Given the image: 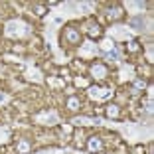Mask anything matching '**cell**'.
I'll list each match as a JSON object with an SVG mask.
<instances>
[{"label": "cell", "instance_id": "1", "mask_svg": "<svg viewBox=\"0 0 154 154\" xmlns=\"http://www.w3.org/2000/svg\"><path fill=\"white\" fill-rule=\"evenodd\" d=\"M87 150H89L91 154H101L103 152V138H101V136H89V138H87Z\"/></svg>", "mask_w": 154, "mask_h": 154}, {"label": "cell", "instance_id": "2", "mask_svg": "<svg viewBox=\"0 0 154 154\" xmlns=\"http://www.w3.org/2000/svg\"><path fill=\"white\" fill-rule=\"evenodd\" d=\"M63 38H65V42L67 44H79L81 42V32H79V28H75V26H67L65 28V32H63Z\"/></svg>", "mask_w": 154, "mask_h": 154}, {"label": "cell", "instance_id": "3", "mask_svg": "<svg viewBox=\"0 0 154 154\" xmlns=\"http://www.w3.org/2000/svg\"><path fill=\"white\" fill-rule=\"evenodd\" d=\"M91 75L95 77V79H105V77L109 75V69L103 63H93L91 65Z\"/></svg>", "mask_w": 154, "mask_h": 154}, {"label": "cell", "instance_id": "4", "mask_svg": "<svg viewBox=\"0 0 154 154\" xmlns=\"http://www.w3.org/2000/svg\"><path fill=\"white\" fill-rule=\"evenodd\" d=\"M122 16H125V12H122V6H119V4L109 6V10H107V18H109L111 22H117V20H121Z\"/></svg>", "mask_w": 154, "mask_h": 154}, {"label": "cell", "instance_id": "5", "mask_svg": "<svg viewBox=\"0 0 154 154\" xmlns=\"http://www.w3.org/2000/svg\"><path fill=\"white\" fill-rule=\"evenodd\" d=\"M65 107H67L71 113H75V111L81 109V99H79V97H75V95H69V97H67V103H65Z\"/></svg>", "mask_w": 154, "mask_h": 154}, {"label": "cell", "instance_id": "6", "mask_svg": "<svg viewBox=\"0 0 154 154\" xmlns=\"http://www.w3.org/2000/svg\"><path fill=\"white\" fill-rule=\"evenodd\" d=\"M105 115H107L109 119H119L121 117V107L115 105V103H109L107 107H105Z\"/></svg>", "mask_w": 154, "mask_h": 154}, {"label": "cell", "instance_id": "7", "mask_svg": "<svg viewBox=\"0 0 154 154\" xmlns=\"http://www.w3.org/2000/svg\"><path fill=\"white\" fill-rule=\"evenodd\" d=\"M87 34H89V38H101V34H103V30H101V26L97 22H89L87 24Z\"/></svg>", "mask_w": 154, "mask_h": 154}, {"label": "cell", "instance_id": "8", "mask_svg": "<svg viewBox=\"0 0 154 154\" xmlns=\"http://www.w3.org/2000/svg\"><path fill=\"white\" fill-rule=\"evenodd\" d=\"M30 150H32V144H30L26 138L18 140V144H16V152L18 154H30Z\"/></svg>", "mask_w": 154, "mask_h": 154}, {"label": "cell", "instance_id": "9", "mask_svg": "<svg viewBox=\"0 0 154 154\" xmlns=\"http://www.w3.org/2000/svg\"><path fill=\"white\" fill-rule=\"evenodd\" d=\"M101 50H103L105 54H109V51L117 50V48H115V42L113 40H103V42H101Z\"/></svg>", "mask_w": 154, "mask_h": 154}, {"label": "cell", "instance_id": "10", "mask_svg": "<svg viewBox=\"0 0 154 154\" xmlns=\"http://www.w3.org/2000/svg\"><path fill=\"white\" fill-rule=\"evenodd\" d=\"M32 10H34V14H36L38 18H44L45 12H48V8H45L44 4H32Z\"/></svg>", "mask_w": 154, "mask_h": 154}, {"label": "cell", "instance_id": "11", "mask_svg": "<svg viewBox=\"0 0 154 154\" xmlns=\"http://www.w3.org/2000/svg\"><path fill=\"white\" fill-rule=\"evenodd\" d=\"M144 87H146V83L142 81V79H136V81H134V89H136V91H140V89H144Z\"/></svg>", "mask_w": 154, "mask_h": 154}, {"label": "cell", "instance_id": "12", "mask_svg": "<svg viewBox=\"0 0 154 154\" xmlns=\"http://www.w3.org/2000/svg\"><path fill=\"white\" fill-rule=\"evenodd\" d=\"M128 51H138V42H128Z\"/></svg>", "mask_w": 154, "mask_h": 154}, {"label": "cell", "instance_id": "13", "mask_svg": "<svg viewBox=\"0 0 154 154\" xmlns=\"http://www.w3.org/2000/svg\"><path fill=\"white\" fill-rule=\"evenodd\" d=\"M75 85H79V87H87V79H83V77H77V79H75Z\"/></svg>", "mask_w": 154, "mask_h": 154}, {"label": "cell", "instance_id": "14", "mask_svg": "<svg viewBox=\"0 0 154 154\" xmlns=\"http://www.w3.org/2000/svg\"><path fill=\"white\" fill-rule=\"evenodd\" d=\"M105 55H107V59H111V61H115V59H117V50L109 51V54H105Z\"/></svg>", "mask_w": 154, "mask_h": 154}]
</instances>
